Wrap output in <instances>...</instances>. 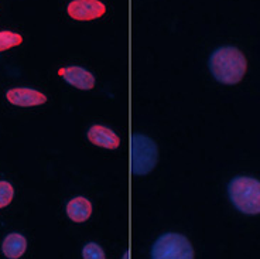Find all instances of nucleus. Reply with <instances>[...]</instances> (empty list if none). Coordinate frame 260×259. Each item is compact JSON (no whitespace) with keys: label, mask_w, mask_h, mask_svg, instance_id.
<instances>
[{"label":"nucleus","mask_w":260,"mask_h":259,"mask_svg":"<svg viewBox=\"0 0 260 259\" xmlns=\"http://www.w3.org/2000/svg\"><path fill=\"white\" fill-rule=\"evenodd\" d=\"M209 70L216 81L235 85L246 74L247 63L245 55L236 47H221L211 55Z\"/></svg>","instance_id":"f257e3e1"},{"label":"nucleus","mask_w":260,"mask_h":259,"mask_svg":"<svg viewBox=\"0 0 260 259\" xmlns=\"http://www.w3.org/2000/svg\"><path fill=\"white\" fill-rule=\"evenodd\" d=\"M229 198L241 213L260 214V182L252 177H235L228 187Z\"/></svg>","instance_id":"f03ea898"},{"label":"nucleus","mask_w":260,"mask_h":259,"mask_svg":"<svg viewBox=\"0 0 260 259\" xmlns=\"http://www.w3.org/2000/svg\"><path fill=\"white\" fill-rule=\"evenodd\" d=\"M154 259H192L194 249L189 241L180 234H164L154 242L151 249Z\"/></svg>","instance_id":"7ed1b4c3"},{"label":"nucleus","mask_w":260,"mask_h":259,"mask_svg":"<svg viewBox=\"0 0 260 259\" xmlns=\"http://www.w3.org/2000/svg\"><path fill=\"white\" fill-rule=\"evenodd\" d=\"M158 159L157 145L150 137L135 135L132 139V170L137 176H144L156 167Z\"/></svg>","instance_id":"20e7f679"},{"label":"nucleus","mask_w":260,"mask_h":259,"mask_svg":"<svg viewBox=\"0 0 260 259\" xmlns=\"http://www.w3.org/2000/svg\"><path fill=\"white\" fill-rule=\"evenodd\" d=\"M67 12L71 19L88 21L102 17L106 13V6L99 0H72Z\"/></svg>","instance_id":"39448f33"},{"label":"nucleus","mask_w":260,"mask_h":259,"mask_svg":"<svg viewBox=\"0 0 260 259\" xmlns=\"http://www.w3.org/2000/svg\"><path fill=\"white\" fill-rule=\"evenodd\" d=\"M58 74L68 84L78 88V90L88 91V90H92L95 87V77L82 67H77V65L65 67V68L59 70Z\"/></svg>","instance_id":"423d86ee"},{"label":"nucleus","mask_w":260,"mask_h":259,"mask_svg":"<svg viewBox=\"0 0 260 259\" xmlns=\"http://www.w3.org/2000/svg\"><path fill=\"white\" fill-rule=\"evenodd\" d=\"M7 101L10 104L17 105L21 108H28V106H37L47 102V97L41 92L30 88H13L6 94Z\"/></svg>","instance_id":"0eeeda50"},{"label":"nucleus","mask_w":260,"mask_h":259,"mask_svg":"<svg viewBox=\"0 0 260 259\" xmlns=\"http://www.w3.org/2000/svg\"><path fill=\"white\" fill-rule=\"evenodd\" d=\"M88 139L95 146L105 148V149H117L120 145V139L116 133L102 125L91 126V129L88 130Z\"/></svg>","instance_id":"6e6552de"},{"label":"nucleus","mask_w":260,"mask_h":259,"mask_svg":"<svg viewBox=\"0 0 260 259\" xmlns=\"http://www.w3.org/2000/svg\"><path fill=\"white\" fill-rule=\"evenodd\" d=\"M91 201L85 197H75L67 206V214H68L70 220L74 222H84L91 217Z\"/></svg>","instance_id":"1a4fd4ad"},{"label":"nucleus","mask_w":260,"mask_h":259,"mask_svg":"<svg viewBox=\"0 0 260 259\" xmlns=\"http://www.w3.org/2000/svg\"><path fill=\"white\" fill-rule=\"evenodd\" d=\"M2 249H3V253L6 255L7 258L17 259L26 252L27 240L21 234H9L3 241Z\"/></svg>","instance_id":"9d476101"},{"label":"nucleus","mask_w":260,"mask_h":259,"mask_svg":"<svg viewBox=\"0 0 260 259\" xmlns=\"http://www.w3.org/2000/svg\"><path fill=\"white\" fill-rule=\"evenodd\" d=\"M23 43V37L17 33L9 32H0V52L6 51L9 48H13L16 46H20Z\"/></svg>","instance_id":"9b49d317"},{"label":"nucleus","mask_w":260,"mask_h":259,"mask_svg":"<svg viewBox=\"0 0 260 259\" xmlns=\"http://www.w3.org/2000/svg\"><path fill=\"white\" fill-rule=\"evenodd\" d=\"M13 186L7 182H0V208L9 206L13 200Z\"/></svg>","instance_id":"f8f14e48"},{"label":"nucleus","mask_w":260,"mask_h":259,"mask_svg":"<svg viewBox=\"0 0 260 259\" xmlns=\"http://www.w3.org/2000/svg\"><path fill=\"white\" fill-rule=\"evenodd\" d=\"M82 256L85 259H105V252L101 246L95 242H89L82 249Z\"/></svg>","instance_id":"ddd939ff"}]
</instances>
